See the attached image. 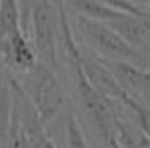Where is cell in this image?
<instances>
[{"mask_svg": "<svg viewBox=\"0 0 150 148\" xmlns=\"http://www.w3.org/2000/svg\"><path fill=\"white\" fill-rule=\"evenodd\" d=\"M24 30L32 40L41 62L57 69V39L61 35V4L59 0H35L29 7Z\"/></svg>", "mask_w": 150, "mask_h": 148, "instance_id": "obj_1", "label": "cell"}, {"mask_svg": "<svg viewBox=\"0 0 150 148\" xmlns=\"http://www.w3.org/2000/svg\"><path fill=\"white\" fill-rule=\"evenodd\" d=\"M73 30L86 42V46L91 51H95L100 59L130 62V64H135L140 67H149L142 54L137 49H133L122 37V34L116 32L106 22L76 15Z\"/></svg>", "mask_w": 150, "mask_h": 148, "instance_id": "obj_2", "label": "cell"}, {"mask_svg": "<svg viewBox=\"0 0 150 148\" xmlns=\"http://www.w3.org/2000/svg\"><path fill=\"white\" fill-rule=\"evenodd\" d=\"M22 81H17L32 101L42 123L47 126L51 121L56 120L64 106V89L61 81L54 69L41 61L29 73L22 74Z\"/></svg>", "mask_w": 150, "mask_h": 148, "instance_id": "obj_3", "label": "cell"}, {"mask_svg": "<svg viewBox=\"0 0 150 148\" xmlns=\"http://www.w3.org/2000/svg\"><path fill=\"white\" fill-rule=\"evenodd\" d=\"M79 66H81L86 79L91 82V86L98 89L101 94H105L106 98L122 104L127 93L123 91L120 82L116 81L115 74L105 64V61L96 57V56H84L83 52H79Z\"/></svg>", "mask_w": 150, "mask_h": 148, "instance_id": "obj_4", "label": "cell"}, {"mask_svg": "<svg viewBox=\"0 0 150 148\" xmlns=\"http://www.w3.org/2000/svg\"><path fill=\"white\" fill-rule=\"evenodd\" d=\"M0 56L4 66L17 74H25L39 62L32 40L25 32L15 34L14 37L0 42Z\"/></svg>", "mask_w": 150, "mask_h": 148, "instance_id": "obj_5", "label": "cell"}, {"mask_svg": "<svg viewBox=\"0 0 150 148\" xmlns=\"http://www.w3.org/2000/svg\"><path fill=\"white\" fill-rule=\"evenodd\" d=\"M106 24H110L116 32L122 34L123 39L142 54L150 67V13L143 15L125 13Z\"/></svg>", "mask_w": 150, "mask_h": 148, "instance_id": "obj_6", "label": "cell"}, {"mask_svg": "<svg viewBox=\"0 0 150 148\" xmlns=\"http://www.w3.org/2000/svg\"><path fill=\"white\" fill-rule=\"evenodd\" d=\"M64 8L73 10L76 15L88 17V19L101 20V22H110L118 17L125 15L123 12H118L113 7L106 5L101 0H59Z\"/></svg>", "mask_w": 150, "mask_h": 148, "instance_id": "obj_7", "label": "cell"}, {"mask_svg": "<svg viewBox=\"0 0 150 148\" xmlns=\"http://www.w3.org/2000/svg\"><path fill=\"white\" fill-rule=\"evenodd\" d=\"M12 140V93L8 78L0 84V148H10Z\"/></svg>", "mask_w": 150, "mask_h": 148, "instance_id": "obj_8", "label": "cell"}, {"mask_svg": "<svg viewBox=\"0 0 150 148\" xmlns=\"http://www.w3.org/2000/svg\"><path fill=\"white\" fill-rule=\"evenodd\" d=\"M64 135H66V145H68V148H89L88 141H86V136L83 133L79 123L71 114H69L68 120H66Z\"/></svg>", "mask_w": 150, "mask_h": 148, "instance_id": "obj_9", "label": "cell"}, {"mask_svg": "<svg viewBox=\"0 0 150 148\" xmlns=\"http://www.w3.org/2000/svg\"><path fill=\"white\" fill-rule=\"evenodd\" d=\"M35 0H21V8H22V25H24V19H25V13H27L29 7L34 4Z\"/></svg>", "mask_w": 150, "mask_h": 148, "instance_id": "obj_10", "label": "cell"}, {"mask_svg": "<svg viewBox=\"0 0 150 148\" xmlns=\"http://www.w3.org/2000/svg\"><path fill=\"white\" fill-rule=\"evenodd\" d=\"M106 147H108V148H122V147H120V145H118V143H116L115 140L111 141V143H110V145H106Z\"/></svg>", "mask_w": 150, "mask_h": 148, "instance_id": "obj_11", "label": "cell"}, {"mask_svg": "<svg viewBox=\"0 0 150 148\" xmlns=\"http://www.w3.org/2000/svg\"><path fill=\"white\" fill-rule=\"evenodd\" d=\"M133 2H137V4H138V2H145V4H147V10L150 12V0H133Z\"/></svg>", "mask_w": 150, "mask_h": 148, "instance_id": "obj_12", "label": "cell"}, {"mask_svg": "<svg viewBox=\"0 0 150 148\" xmlns=\"http://www.w3.org/2000/svg\"><path fill=\"white\" fill-rule=\"evenodd\" d=\"M2 66H4V61H2V56H0V78H2ZM2 84V82H0Z\"/></svg>", "mask_w": 150, "mask_h": 148, "instance_id": "obj_13", "label": "cell"}]
</instances>
